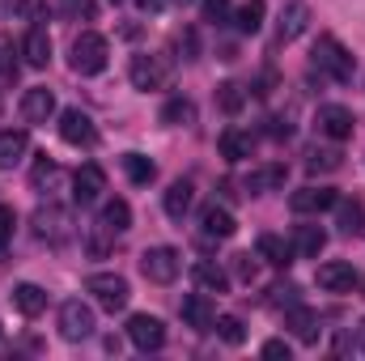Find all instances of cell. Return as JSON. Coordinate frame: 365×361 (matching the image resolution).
<instances>
[{
    "label": "cell",
    "mask_w": 365,
    "mask_h": 361,
    "mask_svg": "<svg viewBox=\"0 0 365 361\" xmlns=\"http://www.w3.org/2000/svg\"><path fill=\"white\" fill-rule=\"evenodd\" d=\"M310 64L319 68V77H327V81H336V86H344L349 77H353V68H357V60H353V51L336 39V34H319V43H314V56H310Z\"/></svg>",
    "instance_id": "cell-1"
},
{
    "label": "cell",
    "mask_w": 365,
    "mask_h": 361,
    "mask_svg": "<svg viewBox=\"0 0 365 361\" xmlns=\"http://www.w3.org/2000/svg\"><path fill=\"white\" fill-rule=\"evenodd\" d=\"M106 60H110V43H106L98 30H81V34L73 39V56H68L73 73L93 77V73H102V68H106Z\"/></svg>",
    "instance_id": "cell-2"
},
{
    "label": "cell",
    "mask_w": 365,
    "mask_h": 361,
    "mask_svg": "<svg viewBox=\"0 0 365 361\" xmlns=\"http://www.w3.org/2000/svg\"><path fill=\"white\" fill-rule=\"evenodd\" d=\"M86 293H93V302L102 306V310H123L128 306V298H132V289H128V280L119 276V272H93L90 280H86Z\"/></svg>",
    "instance_id": "cell-3"
},
{
    "label": "cell",
    "mask_w": 365,
    "mask_h": 361,
    "mask_svg": "<svg viewBox=\"0 0 365 361\" xmlns=\"http://www.w3.org/2000/svg\"><path fill=\"white\" fill-rule=\"evenodd\" d=\"M93 327H98V315H93L90 302H81V298H68L64 306H60V336L64 340H90Z\"/></svg>",
    "instance_id": "cell-4"
},
{
    "label": "cell",
    "mask_w": 365,
    "mask_h": 361,
    "mask_svg": "<svg viewBox=\"0 0 365 361\" xmlns=\"http://www.w3.org/2000/svg\"><path fill=\"white\" fill-rule=\"evenodd\" d=\"M179 268H182V260H179L175 247H149V251L140 255V272H145L149 285H175Z\"/></svg>",
    "instance_id": "cell-5"
},
{
    "label": "cell",
    "mask_w": 365,
    "mask_h": 361,
    "mask_svg": "<svg viewBox=\"0 0 365 361\" xmlns=\"http://www.w3.org/2000/svg\"><path fill=\"white\" fill-rule=\"evenodd\" d=\"M34 234L43 238V243H68L73 238V217H68V208H60V204H43V208H34Z\"/></svg>",
    "instance_id": "cell-6"
},
{
    "label": "cell",
    "mask_w": 365,
    "mask_h": 361,
    "mask_svg": "<svg viewBox=\"0 0 365 361\" xmlns=\"http://www.w3.org/2000/svg\"><path fill=\"white\" fill-rule=\"evenodd\" d=\"M128 340L140 349V353H158L166 345V323L158 315H132L128 319Z\"/></svg>",
    "instance_id": "cell-7"
},
{
    "label": "cell",
    "mask_w": 365,
    "mask_h": 361,
    "mask_svg": "<svg viewBox=\"0 0 365 361\" xmlns=\"http://www.w3.org/2000/svg\"><path fill=\"white\" fill-rule=\"evenodd\" d=\"M336 200H340V191L336 187H297L293 195H289V208L297 213V217H314V213H327V208H336Z\"/></svg>",
    "instance_id": "cell-8"
},
{
    "label": "cell",
    "mask_w": 365,
    "mask_h": 361,
    "mask_svg": "<svg viewBox=\"0 0 365 361\" xmlns=\"http://www.w3.org/2000/svg\"><path fill=\"white\" fill-rule=\"evenodd\" d=\"M102 191H106V171L98 162H81L77 175H73V200L86 208V204H98L102 200Z\"/></svg>",
    "instance_id": "cell-9"
},
{
    "label": "cell",
    "mask_w": 365,
    "mask_h": 361,
    "mask_svg": "<svg viewBox=\"0 0 365 361\" xmlns=\"http://www.w3.org/2000/svg\"><path fill=\"white\" fill-rule=\"evenodd\" d=\"M314 123H319V132H323L327 141H349V136H353V128H357V119H353V111H349V106H336V102H327V106H319V115H314Z\"/></svg>",
    "instance_id": "cell-10"
},
{
    "label": "cell",
    "mask_w": 365,
    "mask_h": 361,
    "mask_svg": "<svg viewBox=\"0 0 365 361\" xmlns=\"http://www.w3.org/2000/svg\"><path fill=\"white\" fill-rule=\"evenodd\" d=\"M60 136H64L68 145H77V149H90L93 141H98V128H93V119L81 106H68V111L60 115Z\"/></svg>",
    "instance_id": "cell-11"
},
{
    "label": "cell",
    "mask_w": 365,
    "mask_h": 361,
    "mask_svg": "<svg viewBox=\"0 0 365 361\" xmlns=\"http://www.w3.org/2000/svg\"><path fill=\"white\" fill-rule=\"evenodd\" d=\"M314 280H319V289H327V293H353L357 285H361V276L353 264H344V260H331V264H319L314 272Z\"/></svg>",
    "instance_id": "cell-12"
},
{
    "label": "cell",
    "mask_w": 365,
    "mask_h": 361,
    "mask_svg": "<svg viewBox=\"0 0 365 361\" xmlns=\"http://www.w3.org/2000/svg\"><path fill=\"white\" fill-rule=\"evenodd\" d=\"M182 323L191 327V332H212V323H217V306H212V298L200 289V293H187L182 298Z\"/></svg>",
    "instance_id": "cell-13"
},
{
    "label": "cell",
    "mask_w": 365,
    "mask_h": 361,
    "mask_svg": "<svg viewBox=\"0 0 365 361\" xmlns=\"http://www.w3.org/2000/svg\"><path fill=\"white\" fill-rule=\"evenodd\" d=\"M128 77H132V86L136 90H162L166 86V64L158 60V56H132V64H128Z\"/></svg>",
    "instance_id": "cell-14"
},
{
    "label": "cell",
    "mask_w": 365,
    "mask_h": 361,
    "mask_svg": "<svg viewBox=\"0 0 365 361\" xmlns=\"http://www.w3.org/2000/svg\"><path fill=\"white\" fill-rule=\"evenodd\" d=\"M306 26H310V4H306V0H289V4L280 9L276 39H280V43H293V39L306 34Z\"/></svg>",
    "instance_id": "cell-15"
},
{
    "label": "cell",
    "mask_w": 365,
    "mask_h": 361,
    "mask_svg": "<svg viewBox=\"0 0 365 361\" xmlns=\"http://www.w3.org/2000/svg\"><path fill=\"white\" fill-rule=\"evenodd\" d=\"M51 115H56V93L47 86H30L21 93V119L26 123H47Z\"/></svg>",
    "instance_id": "cell-16"
},
{
    "label": "cell",
    "mask_w": 365,
    "mask_h": 361,
    "mask_svg": "<svg viewBox=\"0 0 365 361\" xmlns=\"http://www.w3.org/2000/svg\"><path fill=\"white\" fill-rule=\"evenodd\" d=\"M21 56H26L30 68H47V64H51V34H47V26H30V30H26Z\"/></svg>",
    "instance_id": "cell-17"
},
{
    "label": "cell",
    "mask_w": 365,
    "mask_h": 361,
    "mask_svg": "<svg viewBox=\"0 0 365 361\" xmlns=\"http://www.w3.org/2000/svg\"><path fill=\"white\" fill-rule=\"evenodd\" d=\"M217 149H221L225 162H247V158L255 153V136H251L247 128H225L221 141H217Z\"/></svg>",
    "instance_id": "cell-18"
},
{
    "label": "cell",
    "mask_w": 365,
    "mask_h": 361,
    "mask_svg": "<svg viewBox=\"0 0 365 361\" xmlns=\"http://www.w3.org/2000/svg\"><path fill=\"white\" fill-rule=\"evenodd\" d=\"M200 225H204V234H208V238H234V234H238L234 213H230L225 204H217V200L200 213Z\"/></svg>",
    "instance_id": "cell-19"
},
{
    "label": "cell",
    "mask_w": 365,
    "mask_h": 361,
    "mask_svg": "<svg viewBox=\"0 0 365 361\" xmlns=\"http://www.w3.org/2000/svg\"><path fill=\"white\" fill-rule=\"evenodd\" d=\"M284 327L302 340V345H314L319 340V310H310V306H289V315H284Z\"/></svg>",
    "instance_id": "cell-20"
},
{
    "label": "cell",
    "mask_w": 365,
    "mask_h": 361,
    "mask_svg": "<svg viewBox=\"0 0 365 361\" xmlns=\"http://www.w3.org/2000/svg\"><path fill=\"white\" fill-rule=\"evenodd\" d=\"M26 153H30V136H26V128H4V132H0V171L21 166Z\"/></svg>",
    "instance_id": "cell-21"
},
{
    "label": "cell",
    "mask_w": 365,
    "mask_h": 361,
    "mask_svg": "<svg viewBox=\"0 0 365 361\" xmlns=\"http://www.w3.org/2000/svg\"><path fill=\"white\" fill-rule=\"evenodd\" d=\"M284 179H289V166H284V162H272V166H255V171L242 179V187H247L251 195H264V191L284 187Z\"/></svg>",
    "instance_id": "cell-22"
},
{
    "label": "cell",
    "mask_w": 365,
    "mask_h": 361,
    "mask_svg": "<svg viewBox=\"0 0 365 361\" xmlns=\"http://www.w3.org/2000/svg\"><path fill=\"white\" fill-rule=\"evenodd\" d=\"M323 247H327L323 225H297V230H293V255H302V260H319Z\"/></svg>",
    "instance_id": "cell-23"
},
{
    "label": "cell",
    "mask_w": 365,
    "mask_h": 361,
    "mask_svg": "<svg viewBox=\"0 0 365 361\" xmlns=\"http://www.w3.org/2000/svg\"><path fill=\"white\" fill-rule=\"evenodd\" d=\"M98 230H106V234L132 230V204L128 200H106L102 204V217H98Z\"/></svg>",
    "instance_id": "cell-24"
},
{
    "label": "cell",
    "mask_w": 365,
    "mask_h": 361,
    "mask_svg": "<svg viewBox=\"0 0 365 361\" xmlns=\"http://www.w3.org/2000/svg\"><path fill=\"white\" fill-rule=\"evenodd\" d=\"M255 251H259V260H268L272 268H289V264H293V243H284L280 234H259Z\"/></svg>",
    "instance_id": "cell-25"
},
{
    "label": "cell",
    "mask_w": 365,
    "mask_h": 361,
    "mask_svg": "<svg viewBox=\"0 0 365 361\" xmlns=\"http://www.w3.org/2000/svg\"><path fill=\"white\" fill-rule=\"evenodd\" d=\"M13 306H17L26 319H34V315H43V310H47V289H38V285L21 280V285L13 289Z\"/></svg>",
    "instance_id": "cell-26"
},
{
    "label": "cell",
    "mask_w": 365,
    "mask_h": 361,
    "mask_svg": "<svg viewBox=\"0 0 365 361\" xmlns=\"http://www.w3.org/2000/svg\"><path fill=\"white\" fill-rule=\"evenodd\" d=\"M191 195H195V187L187 179H175L170 183V191L162 195V208H166V217L170 221H182L187 217V208H191Z\"/></svg>",
    "instance_id": "cell-27"
},
{
    "label": "cell",
    "mask_w": 365,
    "mask_h": 361,
    "mask_svg": "<svg viewBox=\"0 0 365 361\" xmlns=\"http://www.w3.org/2000/svg\"><path fill=\"white\" fill-rule=\"evenodd\" d=\"M191 276H195V285H200L204 293H225V289H230V272L221 268V264H212V260H200V264L191 268Z\"/></svg>",
    "instance_id": "cell-28"
},
{
    "label": "cell",
    "mask_w": 365,
    "mask_h": 361,
    "mask_svg": "<svg viewBox=\"0 0 365 361\" xmlns=\"http://www.w3.org/2000/svg\"><path fill=\"white\" fill-rule=\"evenodd\" d=\"M162 123H166V128H191V123H195V102L182 98V93L166 98V106H162Z\"/></svg>",
    "instance_id": "cell-29"
},
{
    "label": "cell",
    "mask_w": 365,
    "mask_h": 361,
    "mask_svg": "<svg viewBox=\"0 0 365 361\" xmlns=\"http://www.w3.org/2000/svg\"><path fill=\"white\" fill-rule=\"evenodd\" d=\"M264 17H268V4H264V0H247V4L234 9V26H238V34H259Z\"/></svg>",
    "instance_id": "cell-30"
},
{
    "label": "cell",
    "mask_w": 365,
    "mask_h": 361,
    "mask_svg": "<svg viewBox=\"0 0 365 361\" xmlns=\"http://www.w3.org/2000/svg\"><path fill=\"white\" fill-rule=\"evenodd\" d=\"M119 166H123V175L136 183V187H149V183L158 179V166H153L145 153H123V158H119Z\"/></svg>",
    "instance_id": "cell-31"
},
{
    "label": "cell",
    "mask_w": 365,
    "mask_h": 361,
    "mask_svg": "<svg viewBox=\"0 0 365 361\" xmlns=\"http://www.w3.org/2000/svg\"><path fill=\"white\" fill-rule=\"evenodd\" d=\"M336 225H340V234H361L365 230L361 200H336Z\"/></svg>",
    "instance_id": "cell-32"
},
{
    "label": "cell",
    "mask_w": 365,
    "mask_h": 361,
    "mask_svg": "<svg viewBox=\"0 0 365 361\" xmlns=\"http://www.w3.org/2000/svg\"><path fill=\"white\" fill-rule=\"evenodd\" d=\"M340 166H344L340 149H319V145H314V149L306 153V171H310V175H331V171H340Z\"/></svg>",
    "instance_id": "cell-33"
},
{
    "label": "cell",
    "mask_w": 365,
    "mask_h": 361,
    "mask_svg": "<svg viewBox=\"0 0 365 361\" xmlns=\"http://www.w3.org/2000/svg\"><path fill=\"white\" fill-rule=\"evenodd\" d=\"M212 332H217V336H221L225 345H234V349H238V345L247 340V327H242V319H238V315H217Z\"/></svg>",
    "instance_id": "cell-34"
},
{
    "label": "cell",
    "mask_w": 365,
    "mask_h": 361,
    "mask_svg": "<svg viewBox=\"0 0 365 361\" xmlns=\"http://www.w3.org/2000/svg\"><path fill=\"white\" fill-rule=\"evenodd\" d=\"M217 106H221L225 115H238V111L247 106V90H242L238 81H225V86H217Z\"/></svg>",
    "instance_id": "cell-35"
},
{
    "label": "cell",
    "mask_w": 365,
    "mask_h": 361,
    "mask_svg": "<svg viewBox=\"0 0 365 361\" xmlns=\"http://www.w3.org/2000/svg\"><path fill=\"white\" fill-rule=\"evenodd\" d=\"M30 183H34L38 191H43V187H56V183H60V166H56L51 158H38V162H34V175H30Z\"/></svg>",
    "instance_id": "cell-36"
},
{
    "label": "cell",
    "mask_w": 365,
    "mask_h": 361,
    "mask_svg": "<svg viewBox=\"0 0 365 361\" xmlns=\"http://www.w3.org/2000/svg\"><path fill=\"white\" fill-rule=\"evenodd\" d=\"M268 293H272V298H268V306H272V310H280V306L289 310V306H297V302H302V298H297V285H293V280H284V285H272Z\"/></svg>",
    "instance_id": "cell-37"
},
{
    "label": "cell",
    "mask_w": 365,
    "mask_h": 361,
    "mask_svg": "<svg viewBox=\"0 0 365 361\" xmlns=\"http://www.w3.org/2000/svg\"><path fill=\"white\" fill-rule=\"evenodd\" d=\"M60 13L73 17V21H93L98 4H93V0H60Z\"/></svg>",
    "instance_id": "cell-38"
},
{
    "label": "cell",
    "mask_w": 365,
    "mask_h": 361,
    "mask_svg": "<svg viewBox=\"0 0 365 361\" xmlns=\"http://www.w3.org/2000/svg\"><path fill=\"white\" fill-rule=\"evenodd\" d=\"M259 276V264L251 260V255H234V276L230 280H242V285H251Z\"/></svg>",
    "instance_id": "cell-39"
},
{
    "label": "cell",
    "mask_w": 365,
    "mask_h": 361,
    "mask_svg": "<svg viewBox=\"0 0 365 361\" xmlns=\"http://www.w3.org/2000/svg\"><path fill=\"white\" fill-rule=\"evenodd\" d=\"M13 9H17V17H26V21H43V13H47V0H13Z\"/></svg>",
    "instance_id": "cell-40"
},
{
    "label": "cell",
    "mask_w": 365,
    "mask_h": 361,
    "mask_svg": "<svg viewBox=\"0 0 365 361\" xmlns=\"http://www.w3.org/2000/svg\"><path fill=\"white\" fill-rule=\"evenodd\" d=\"M13 56H17L13 39H9V34H0V77H13V73H17V60H13Z\"/></svg>",
    "instance_id": "cell-41"
},
{
    "label": "cell",
    "mask_w": 365,
    "mask_h": 361,
    "mask_svg": "<svg viewBox=\"0 0 365 361\" xmlns=\"http://www.w3.org/2000/svg\"><path fill=\"white\" fill-rule=\"evenodd\" d=\"M13 225H17V213H13L9 204H0V255H4V247L13 243Z\"/></svg>",
    "instance_id": "cell-42"
},
{
    "label": "cell",
    "mask_w": 365,
    "mask_h": 361,
    "mask_svg": "<svg viewBox=\"0 0 365 361\" xmlns=\"http://www.w3.org/2000/svg\"><path fill=\"white\" fill-rule=\"evenodd\" d=\"M204 21H230V0H204Z\"/></svg>",
    "instance_id": "cell-43"
},
{
    "label": "cell",
    "mask_w": 365,
    "mask_h": 361,
    "mask_svg": "<svg viewBox=\"0 0 365 361\" xmlns=\"http://www.w3.org/2000/svg\"><path fill=\"white\" fill-rule=\"evenodd\" d=\"M179 47H182V60H195V30H182V39H179Z\"/></svg>",
    "instance_id": "cell-44"
},
{
    "label": "cell",
    "mask_w": 365,
    "mask_h": 361,
    "mask_svg": "<svg viewBox=\"0 0 365 361\" xmlns=\"http://www.w3.org/2000/svg\"><path fill=\"white\" fill-rule=\"evenodd\" d=\"M264 357H284L289 361V340H268V345H264Z\"/></svg>",
    "instance_id": "cell-45"
},
{
    "label": "cell",
    "mask_w": 365,
    "mask_h": 361,
    "mask_svg": "<svg viewBox=\"0 0 365 361\" xmlns=\"http://www.w3.org/2000/svg\"><path fill=\"white\" fill-rule=\"evenodd\" d=\"M289 132H293V123H284V119H268V136L280 141V136H289Z\"/></svg>",
    "instance_id": "cell-46"
},
{
    "label": "cell",
    "mask_w": 365,
    "mask_h": 361,
    "mask_svg": "<svg viewBox=\"0 0 365 361\" xmlns=\"http://www.w3.org/2000/svg\"><path fill=\"white\" fill-rule=\"evenodd\" d=\"M272 86H276V73H264V77H259V86H255V98H268Z\"/></svg>",
    "instance_id": "cell-47"
},
{
    "label": "cell",
    "mask_w": 365,
    "mask_h": 361,
    "mask_svg": "<svg viewBox=\"0 0 365 361\" xmlns=\"http://www.w3.org/2000/svg\"><path fill=\"white\" fill-rule=\"evenodd\" d=\"M353 349H357V353H361V357H365V323H361V327H357V340H353Z\"/></svg>",
    "instance_id": "cell-48"
},
{
    "label": "cell",
    "mask_w": 365,
    "mask_h": 361,
    "mask_svg": "<svg viewBox=\"0 0 365 361\" xmlns=\"http://www.w3.org/2000/svg\"><path fill=\"white\" fill-rule=\"evenodd\" d=\"M182 4H191V0H162V9H182Z\"/></svg>",
    "instance_id": "cell-49"
},
{
    "label": "cell",
    "mask_w": 365,
    "mask_h": 361,
    "mask_svg": "<svg viewBox=\"0 0 365 361\" xmlns=\"http://www.w3.org/2000/svg\"><path fill=\"white\" fill-rule=\"evenodd\" d=\"M9 9H13V0H0V17H4V13H9Z\"/></svg>",
    "instance_id": "cell-50"
},
{
    "label": "cell",
    "mask_w": 365,
    "mask_h": 361,
    "mask_svg": "<svg viewBox=\"0 0 365 361\" xmlns=\"http://www.w3.org/2000/svg\"><path fill=\"white\" fill-rule=\"evenodd\" d=\"M110 4H123V0H110Z\"/></svg>",
    "instance_id": "cell-51"
}]
</instances>
